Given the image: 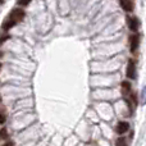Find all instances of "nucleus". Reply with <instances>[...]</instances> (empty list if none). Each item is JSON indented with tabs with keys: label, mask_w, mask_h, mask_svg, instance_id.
I'll return each instance as SVG.
<instances>
[{
	"label": "nucleus",
	"mask_w": 146,
	"mask_h": 146,
	"mask_svg": "<svg viewBox=\"0 0 146 146\" xmlns=\"http://www.w3.org/2000/svg\"><path fill=\"white\" fill-rule=\"evenodd\" d=\"M127 25H128L131 31L137 32L139 27H140V21H139V18H136V17H127Z\"/></svg>",
	"instance_id": "f03ea898"
},
{
	"label": "nucleus",
	"mask_w": 146,
	"mask_h": 146,
	"mask_svg": "<svg viewBox=\"0 0 146 146\" xmlns=\"http://www.w3.org/2000/svg\"><path fill=\"white\" fill-rule=\"evenodd\" d=\"M140 103L142 104V105H145L146 104V86H144L141 90V95H140Z\"/></svg>",
	"instance_id": "6e6552de"
},
{
	"label": "nucleus",
	"mask_w": 146,
	"mask_h": 146,
	"mask_svg": "<svg viewBox=\"0 0 146 146\" xmlns=\"http://www.w3.org/2000/svg\"><path fill=\"white\" fill-rule=\"evenodd\" d=\"M30 1L31 0H18V4L22 5V7H26V5L30 4Z\"/></svg>",
	"instance_id": "9d476101"
},
{
	"label": "nucleus",
	"mask_w": 146,
	"mask_h": 146,
	"mask_svg": "<svg viewBox=\"0 0 146 146\" xmlns=\"http://www.w3.org/2000/svg\"><path fill=\"white\" fill-rule=\"evenodd\" d=\"M3 146H14V145H13V142H7V144H4Z\"/></svg>",
	"instance_id": "ddd939ff"
},
{
	"label": "nucleus",
	"mask_w": 146,
	"mask_h": 146,
	"mask_svg": "<svg viewBox=\"0 0 146 146\" xmlns=\"http://www.w3.org/2000/svg\"><path fill=\"white\" fill-rule=\"evenodd\" d=\"M115 129H117V133H119V135L126 133V132L129 129L128 122H119V123L117 124V128Z\"/></svg>",
	"instance_id": "39448f33"
},
{
	"label": "nucleus",
	"mask_w": 146,
	"mask_h": 146,
	"mask_svg": "<svg viewBox=\"0 0 146 146\" xmlns=\"http://www.w3.org/2000/svg\"><path fill=\"white\" fill-rule=\"evenodd\" d=\"M23 17H25V12H23L22 9H19V8H15V9H13L12 12H10V14L8 15V19L15 26L18 22H21V21L23 19Z\"/></svg>",
	"instance_id": "f257e3e1"
},
{
	"label": "nucleus",
	"mask_w": 146,
	"mask_h": 146,
	"mask_svg": "<svg viewBox=\"0 0 146 146\" xmlns=\"http://www.w3.org/2000/svg\"><path fill=\"white\" fill-rule=\"evenodd\" d=\"M5 137H7V131H5V128H3L1 129V139L4 140Z\"/></svg>",
	"instance_id": "9b49d317"
},
{
	"label": "nucleus",
	"mask_w": 146,
	"mask_h": 146,
	"mask_svg": "<svg viewBox=\"0 0 146 146\" xmlns=\"http://www.w3.org/2000/svg\"><path fill=\"white\" fill-rule=\"evenodd\" d=\"M129 91H131V83H129L128 81H123V82H122V92L126 95Z\"/></svg>",
	"instance_id": "0eeeda50"
},
{
	"label": "nucleus",
	"mask_w": 146,
	"mask_h": 146,
	"mask_svg": "<svg viewBox=\"0 0 146 146\" xmlns=\"http://www.w3.org/2000/svg\"><path fill=\"white\" fill-rule=\"evenodd\" d=\"M115 146H127L126 140L122 139V137H121V139H118V140L115 141Z\"/></svg>",
	"instance_id": "1a4fd4ad"
},
{
	"label": "nucleus",
	"mask_w": 146,
	"mask_h": 146,
	"mask_svg": "<svg viewBox=\"0 0 146 146\" xmlns=\"http://www.w3.org/2000/svg\"><path fill=\"white\" fill-rule=\"evenodd\" d=\"M129 44H131V51H132V53H136L137 49H139V44H140V36L139 35L131 36Z\"/></svg>",
	"instance_id": "20e7f679"
},
{
	"label": "nucleus",
	"mask_w": 146,
	"mask_h": 146,
	"mask_svg": "<svg viewBox=\"0 0 146 146\" xmlns=\"http://www.w3.org/2000/svg\"><path fill=\"white\" fill-rule=\"evenodd\" d=\"M5 122V114H4V110H1V121H0V123H4Z\"/></svg>",
	"instance_id": "f8f14e48"
},
{
	"label": "nucleus",
	"mask_w": 146,
	"mask_h": 146,
	"mask_svg": "<svg viewBox=\"0 0 146 146\" xmlns=\"http://www.w3.org/2000/svg\"><path fill=\"white\" fill-rule=\"evenodd\" d=\"M127 77L131 78V80L136 78V64H135L133 60L128 62V66H127Z\"/></svg>",
	"instance_id": "7ed1b4c3"
},
{
	"label": "nucleus",
	"mask_w": 146,
	"mask_h": 146,
	"mask_svg": "<svg viewBox=\"0 0 146 146\" xmlns=\"http://www.w3.org/2000/svg\"><path fill=\"white\" fill-rule=\"evenodd\" d=\"M119 3H121V7L126 12H132L133 10V1L132 0H119Z\"/></svg>",
	"instance_id": "423d86ee"
}]
</instances>
